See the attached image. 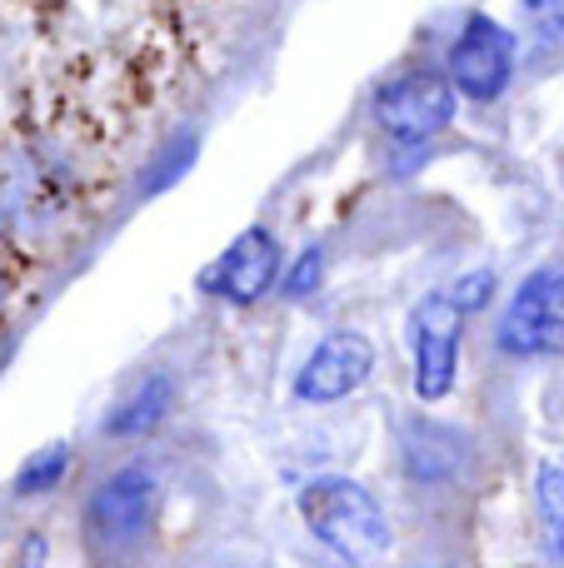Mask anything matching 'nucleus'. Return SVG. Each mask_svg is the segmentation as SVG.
Instances as JSON below:
<instances>
[{
	"label": "nucleus",
	"mask_w": 564,
	"mask_h": 568,
	"mask_svg": "<svg viewBox=\"0 0 564 568\" xmlns=\"http://www.w3.org/2000/svg\"><path fill=\"white\" fill-rule=\"evenodd\" d=\"M300 514H305L310 534L340 554L350 568H370L390 554V519L380 499L355 479H315L300 494Z\"/></svg>",
	"instance_id": "1"
},
{
	"label": "nucleus",
	"mask_w": 564,
	"mask_h": 568,
	"mask_svg": "<svg viewBox=\"0 0 564 568\" xmlns=\"http://www.w3.org/2000/svg\"><path fill=\"white\" fill-rule=\"evenodd\" d=\"M450 120H455V85L440 70H415L375 90V125L400 145H425L450 130Z\"/></svg>",
	"instance_id": "2"
},
{
	"label": "nucleus",
	"mask_w": 564,
	"mask_h": 568,
	"mask_svg": "<svg viewBox=\"0 0 564 568\" xmlns=\"http://www.w3.org/2000/svg\"><path fill=\"white\" fill-rule=\"evenodd\" d=\"M460 329H465V310L455 304L450 290H430L425 300L410 310V349H415V394L425 404L445 399L455 389L460 369Z\"/></svg>",
	"instance_id": "3"
},
{
	"label": "nucleus",
	"mask_w": 564,
	"mask_h": 568,
	"mask_svg": "<svg viewBox=\"0 0 564 568\" xmlns=\"http://www.w3.org/2000/svg\"><path fill=\"white\" fill-rule=\"evenodd\" d=\"M500 349L515 359L564 354V270H540L510 294L500 314Z\"/></svg>",
	"instance_id": "4"
},
{
	"label": "nucleus",
	"mask_w": 564,
	"mask_h": 568,
	"mask_svg": "<svg viewBox=\"0 0 564 568\" xmlns=\"http://www.w3.org/2000/svg\"><path fill=\"white\" fill-rule=\"evenodd\" d=\"M155 504L160 489L140 464L130 469H115L95 494H90V509H85V529L100 549H130L150 534L155 524Z\"/></svg>",
	"instance_id": "5"
},
{
	"label": "nucleus",
	"mask_w": 564,
	"mask_h": 568,
	"mask_svg": "<svg viewBox=\"0 0 564 568\" xmlns=\"http://www.w3.org/2000/svg\"><path fill=\"white\" fill-rule=\"evenodd\" d=\"M515 75V36H510L500 20L490 16H470L465 30H460L455 50H450V85L455 95H470V100H500Z\"/></svg>",
	"instance_id": "6"
},
{
	"label": "nucleus",
	"mask_w": 564,
	"mask_h": 568,
	"mask_svg": "<svg viewBox=\"0 0 564 568\" xmlns=\"http://www.w3.org/2000/svg\"><path fill=\"white\" fill-rule=\"evenodd\" d=\"M375 374V344L355 329L325 334L310 349V359L295 374V399L300 404H340Z\"/></svg>",
	"instance_id": "7"
},
{
	"label": "nucleus",
	"mask_w": 564,
	"mask_h": 568,
	"mask_svg": "<svg viewBox=\"0 0 564 568\" xmlns=\"http://www.w3.org/2000/svg\"><path fill=\"white\" fill-rule=\"evenodd\" d=\"M280 275V245L270 230H245L230 240V250L200 275V290L220 294L230 304H255Z\"/></svg>",
	"instance_id": "8"
},
{
	"label": "nucleus",
	"mask_w": 564,
	"mask_h": 568,
	"mask_svg": "<svg viewBox=\"0 0 564 568\" xmlns=\"http://www.w3.org/2000/svg\"><path fill=\"white\" fill-rule=\"evenodd\" d=\"M165 409H170V379L165 374H150L135 394H125V399L110 409L105 434L110 439H140V434H150L165 419Z\"/></svg>",
	"instance_id": "9"
},
{
	"label": "nucleus",
	"mask_w": 564,
	"mask_h": 568,
	"mask_svg": "<svg viewBox=\"0 0 564 568\" xmlns=\"http://www.w3.org/2000/svg\"><path fill=\"white\" fill-rule=\"evenodd\" d=\"M405 469L415 479H450L460 469V439L440 424H410L405 429Z\"/></svg>",
	"instance_id": "10"
},
{
	"label": "nucleus",
	"mask_w": 564,
	"mask_h": 568,
	"mask_svg": "<svg viewBox=\"0 0 564 568\" xmlns=\"http://www.w3.org/2000/svg\"><path fill=\"white\" fill-rule=\"evenodd\" d=\"M535 504H540V534H545V554L564 564V469L545 464L535 479Z\"/></svg>",
	"instance_id": "11"
},
{
	"label": "nucleus",
	"mask_w": 564,
	"mask_h": 568,
	"mask_svg": "<svg viewBox=\"0 0 564 568\" xmlns=\"http://www.w3.org/2000/svg\"><path fill=\"white\" fill-rule=\"evenodd\" d=\"M66 469H70V444H50L36 459H26V469H20V479H16V494L56 489V484L66 479Z\"/></svg>",
	"instance_id": "12"
},
{
	"label": "nucleus",
	"mask_w": 564,
	"mask_h": 568,
	"mask_svg": "<svg viewBox=\"0 0 564 568\" xmlns=\"http://www.w3.org/2000/svg\"><path fill=\"white\" fill-rule=\"evenodd\" d=\"M320 280H325V250H305V255L285 270V294L290 300H310V294L320 290Z\"/></svg>",
	"instance_id": "13"
},
{
	"label": "nucleus",
	"mask_w": 564,
	"mask_h": 568,
	"mask_svg": "<svg viewBox=\"0 0 564 568\" xmlns=\"http://www.w3.org/2000/svg\"><path fill=\"white\" fill-rule=\"evenodd\" d=\"M450 294H455V304L465 314L485 310L490 294H495V270H470V275H460L455 284H450Z\"/></svg>",
	"instance_id": "14"
},
{
	"label": "nucleus",
	"mask_w": 564,
	"mask_h": 568,
	"mask_svg": "<svg viewBox=\"0 0 564 568\" xmlns=\"http://www.w3.org/2000/svg\"><path fill=\"white\" fill-rule=\"evenodd\" d=\"M36 564H40V539H26V549L20 554L0 549V568H36Z\"/></svg>",
	"instance_id": "15"
},
{
	"label": "nucleus",
	"mask_w": 564,
	"mask_h": 568,
	"mask_svg": "<svg viewBox=\"0 0 564 568\" xmlns=\"http://www.w3.org/2000/svg\"><path fill=\"white\" fill-rule=\"evenodd\" d=\"M520 6L530 10V16H540V10H550V6H560V0H520Z\"/></svg>",
	"instance_id": "16"
},
{
	"label": "nucleus",
	"mask_w": 564,
	"mask_h": 568,
	"mask_svg": "<svg viewBox=\"0 0 564 568\" xmlns=\"http://www.w3.org/2000/svg\"><path fill=\"white\" fill-rule=\"evenodd\" d=\"M0 304H6V275H0Z\"/></svg>",
	"instance_id": "17"
}]
</instances>
